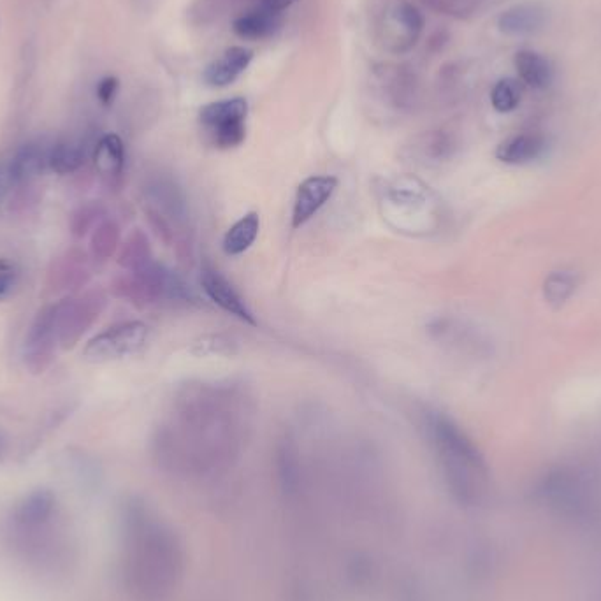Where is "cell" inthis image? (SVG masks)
<instances>
[{
	"mask_svg": "<svg viewBox=\"0 0 601 601\" xmlns=\"http://www.w3.org/2000/svg\"><path fill=\"white\" fill-rule=\"evenodd\" d=\"M254 399L234 382H187L171 420L159 428L155 456L171 473L204 477L229 468L247 443Z\"/></svg>",
	"mask_w": 601,
	"mask_h": 601,
	"instance_id": "6da1fadb",
	"label": "cell"
},
{
	"mask_svg": "<svg viewBox=\"0 0 601 601\" xmlns=\"http://www.w3.org/2000/svg\"><path fill=\"white\" fill-rule=\"evenodd\" d=\"M187 552L169 522L141 500L122 517V580L132 601H167L182 584Z\"/></svg>",
	"mask_w": 601,
	"mask_h": 601,
	"instance_id": "7a4b0ae2",
	"label": "cell"
},
{
	"mask_svg": "<svg viewBox=\"0 0 601 601\" xmlns=\"http://www.w3.org/2000/svg\"><path fill=\"white\" fill-rule=\"evenodd\" d=\"M422 429L454 496L477 500L486 486V466L477 447L449 415L428 408Z\"/></svg>",
	"mask_w": 601,
	"mask_h": 601,
	"instance_id": "3957f363",
	"label": "cell"
},
{
	"mask_svg": "<svg viewBox=\"0 0 601 601\" xmlns=\"http://www.w3.org/2000/svg\"><path fill=\"white\" fill-rule=\"evenodd\" d=\"M378 208L396 232L424 236L440 225V199L415 176L385 180L377 189Z\"/></svg>",
	"mask_w": 601,
	"mask_h": 601,
	"instance_id": "277c9868",
	"label": "cell"
},
{
	"mask_svg": "<svg viewBox=\"0 0 601 601\" xmlns=\"http://www.w3.org/2000/svg\"><path fill=\"white\" fill-rule=\"evenodd\" d=\"M146 213L153 229L169 247L187 257L192 255L194 225L190 213L189 197L182 185L171 176H153L143 185Z\"/></svg>",
	"mask_w": 601,
	"mask_h": 601,
	"instance_id": "5b68a950",
	"label": "cell"
},
{
	"mask_svg": "<svg viewBox=\"0 0 601 601\" xmlns=\"http://www.w3.org/2000/svg\"><path fill=\"white\" fill-rule=\"evenodd\" d=\"M116 292L136 305L199 303V297L189 283L185 282V278L155 259L143 268L129 271V275L120 278L116 283Z\"/></svg>",
	"mask_w": 601,
	"mask_h": 601,
	"instance_id": "8992f818",
	"label": "cell"
},
{
	"mask_svg": "<svg viewBox=\"0 0 601 601\" xmlns=\"http://www.w3.org/2000/svg\"><path fill=\"white\" fill-rule=\"evenodd\" d=\"M248 102L243 97L210 102L199 111V124L218 150L238 148L247 138Z\"/></svg>",
	"mask_w": 601,
	"mask_h": 601,
	"instance_id": "52a82bcc",
	"label": "cell"
},
{
	"mask_svg": "<svg viewBox=\"0 0 601 601\" xmlns=\"http://www.w3.org/2000/svg\"><path fill=\"white\" fill-rule=\"evenodd\" d=\"M150 327L141 320H127L94 336L83 350V357L90 363H111L136 355L146 347Z\"/></svg>",
	"mask_w": 601,
	"mask_h": 601,
	"instance_id": "ba28073f",
	"label": "cell"
},
{
	"mask_svg": "<svg viewBox=\"0 0 601 601\" xmlns=\"http://www.w3.org/2000/svg\"><path fill=\"white\" fill-rule=\"evenodd\" d=\"M58 315L60 306H46L39 312L32 326H30L25 345H23V359L25 366L32 373H44L50 368L55 352H57L58 341Z\"/></svg>",
	"mask_w": 601,
	"mask_h": 601,
	"instance_id": "9c48e42d",
	"label": "cell"
},
{
	"mask_svg": "<svg viewBox=\"0 0 601 601\" xmlns=\"http://www.w3.org/2000/svg\"><path fill=\"white\" fill-rule=\"evenodd\" d=\"M58 341L62 348H71L87 333L88 327L94 324L102 312L104 299L97 294L81 297V299H64L58 303Z\"/></svg>",
	"mask_w": 601,
	"mask_h": 601,
	"instance_id": "30bf717a",
	"label": "cell"
},
{
	"mask_svg": "<svg viewBox=\"0 0 601 601\" xmlns=\"http://www.w3.org/2000/svg\"><path fill=\"white\" fill-rule=\"evenodd\" d=\"M199 283L206 297L222 312L229 313L234 319L241 320L248 326H257L254 312L250 310L247 301L215 266H211L210 262H204L201 266Z\"/></svg>",
	"mask_w": 601,
	"mask_h": 601,
	"instance_id": "8fae6325",
	"label": "cell"
},
{
	"mask_svg": "<svg viewBox=\"0 0 601 601\" xmlns=\"http://www.w3.org/2000/svg\"><path fill=\"white\" fill-rule=\"evenodd\" d=\"M338 189V178L334 176H310L301 183L296 190L294 206H292V229H301L308 224L324 206H326L334 192Z\"/></svg>",
	"mask_w": 601,
	"mask_h": 601,
	"instance_id": "7c38bea8",
	"label": "cell"
},
{
	"mask_svg": "<svg viewBox=\"0 0 601 601\" xmlns=\"http://www.w3.org/2000/svg\"><path fill=\"white\" fill-rule=\"evenodd\" d=\"M252 58H254V51L243 46H232L224 51L222 57L213 60L210 66L204 69V83L211 88L229 87L247 71Z\"/></svg>",
	"mask_w": 601,
	"mask_h": 601,
	"instance_id": "4fadbf2b",
	"label": "cell"
},
{
	"mask_svg": "<svg viewBox=\"0 0 601 601\" xmlns=\"http://www.w3.org/2000/svg\"><path fill=\"white\" fill-rule=\"evenodd\" d=\"M57 508V500L48 489H37L30 493L15 510V526L18 528H39L50 524Z\"/></svg>",
	"mask_w": 601,
	"mask_h": 601,
	"instance_id": "5bb4252c",
	"label": "cell"
},
{
	"mask_svg": "<svg viewBox=\"0 0 601 601\" xmlns=\"http://www.w3.org/2000/svg\"><path fill=\"white\" fill-rule=\"evenodd\" d=\"M283 15L269 13L266 9L255 6L247 11L245 15L238 16L232 22V30L236 36L247 41H262L276 36L278 30L282 29Z\"/></svg>",
	"mask_w": 601,
	"mask_h": 601,
	"instance_id": "9a60e30c",
	"label": "cell"
},
{
	"mask_svg": "<svg viewBox=\"0 0 601 601\" xmlns=\"http://www.w3.org/2000/svg\"><path fill=\"white\" fill-rule=\"evenodd\" d=\"M95 169L102 178L115 182L122 174L125 167L124 141L116 134H106L99 139L94 152Z\"/></svg>",
	"mask_w": 601,
	"mask_h": 601,
	"instance_id": "2e32d148",
	"label": "cell"
},
{
	"mask_svg": "<svg viewBox=\"0 0 601 601\" xmlns=\"http://www.w3.org/2000/svg\"><path fill=\"white\" fill-rule=\"evenodd\" d=\"M48 152L50 148L39 143L22 146L9 167L11 180L15 183H25L37 178L48 167Z\"/></svg>",
	"mask_w": 601,
	"mask_h": 601,
	"instance_id": "e0dca14e",
	"label": "cell"
},
{
	"mask_svg": "<svg viewBox=\"0 0 601 601\" xmlns=\"http://www.w3.org/2000/svg\"><path fill=\"white\" fill-rule=\"evenodd\" d=\"M259 231H261L259 215L255 211L243 215L224 234L222 248H224L225 255L238 257V255L245 254L248 248L254 245L255 239L259 238Z\"/></svg>",
	"mask_w": 601,
	"mask_h": 601,
	"instance_id": "ac0fdd59",
	"label": "cell"
},
{
	"mask_svg": "<svg viewBox=\"0 0 601 601\" xmlns=\"http://www.w3.org/2000/svg\"><path fill=\"white\" fill-rule=\"evenodd\" d=\"M542 152H544V139L540 136L517 134V136L505 139L498 146L496 157L505 164H526V162L535 160Z\"/></svg>",
	"mask_w": 601,
	"mask_h": 601,
	"instance_id": "d6986e66",
	"label": "cell"
},
{
	"mask_svg": "<svg viewBox=\"0 0 601 601\" xmlns=\"http://www.w3.org/2000/svg\"><path fill=\"white\" fill-rule=\"evenodd\" d=\"M515 67L521 80L529 87L545 88L551 85V64L535 51H519L515 57Z\"/></svg>",
	"mask_w": 601,
	"mask_h": 601,
	"instance_id": "ffe728a7",
	"label": "cell"
},
{
	"mask_svg": "<svg viewBox=\"0 0 601 601\" xmlns=\"http://www.w3.org/2000/svg\"><path fill=\"white\" fill-rule=\"evenodd\" d=\"M544 23V11L538 6H517V8L508 9L505 15L500 18V29L505 34H529L533 30L540 29Z\"/></svg>",
	"mask_w": 601,
	"mask_h": 601,
	"instance_id": "44dd1931",
	"label": "cell"
},
{
	"mask_svg": "<svg viewBox=\"0 0 601 601\" xmlns=\"http://www.w3.org/2000/svg\"><path fill=\"white\" fill-rule=\"evenodd\" d=\"M85 150L74 143H58L48 152V169L57 174L76 173L85 164Z\"/></svg>",
	"mask_w": 601,
	"mask_h": 601,
	"instance_id": "7402d4cb",
	"label": "cell"
},
{
	"mask_svg": "<svg viewBox=\"0 0 601 601\" xmlns=\"http://www.w3.org/2000/svg\"><path fill=\"white\" fill-rule=\"evenodd\" d=\"M150 261H153V255L148 238L141 231L132 232L120 252V266L127 271H136Z\"/></svg>",
	"mask_w": 601,
	"mask_h": 601,
	"instance_id": "603a6c76",
	"label": "cell"
},
{
	"mask_svg": "<svg viewBox=\"0 0 601 601\" xmlns=\"http://www.w3.org/2000/svg\"><path fill=\"white\" fill-rule=\"evenodd\" d=\"M118 245H120V227L115 220L108 218V220L99 222L92 234V243H90L95 259L106 261L115 254Z\"/></svg>",
	"mask_w": 601,
	"mask_h": 601,
	"instance_id": "cb8c5ba5",
	"label": "cell"
},
{
	"mask_svg": "<svg viewBox=\"0 0 601 601\" xmlns=\"http://www.w3.org/2000/svg\"><path fill=\"white\" fill-rule=\"evenodd\" d=\"M190 352L197 357H231L238 354V343L225 334H204L192 341Z\"/></svg>",
	"mask_w": 601,
	"mask_h": 601,
	"instance_id": "d4e9b609",
	"label": "cell"
},
{
	"mask_svg": "<svg viewBox=\"0 0 601 601\" xmlns=\"http://www.w3.org/2000/svg\"><path fill=\"white\" fill-rule=\"evenodd\" d=\"M521 95L522 90L517 81L501 80L496 83V87L491 92V102H493L496 111L510 113V111H514L519 106Z\"/></svg>",
	"mask_w": 601,
	"mask_h": 601,
	"instance_id": "484cf974",
	"label": "cell"
},
{
	"mask_svg": "<svg viewBox=\"0 0 601 601\" xmlns=\"http://www.w3.org/2000/svg\"><path fill=\"white\" fill-rule=\"evenodd\" d=\"M575 285H577L575 276L570 275V273H565V271L552 273L545 282V297L549 299V303H552V305H561L575 290Z\"/></svg>",
	"mask_w": 601,
	"mask_h": 601,
	"instance_id": "4316f807",
	"label": "cell"
},
{
	"mask_svg": "<svg viewBox=\"0 0 601 601\" xmlns=\"http://www.w3.org/2000/svg\"><path fill=\"white\" fill-rule=\"evenodd\" d=\"M394 16H396L399 25L405 29L408 41L415 43L417 37L420 36V32H422V27H424V20H422L417 8H413L412 4H408V2H403V4H399Z\"/></svg>",
	"mask_w": 601,
	"mask_h": 601,
	"instance_id": "83f0119b",
	"label": "cell"
},
{
	"mask_svg": "<svg viewBox=\"0 0 601 601\" xmlns=\"http://www.w3.org/2000/svg\"><path fill=\"white\" fill-rule=\"evenodd\" d=\"M101 208L95 204L81 206L80 210L73 215V232L76 236H83L85 232L95 224L97 217L101 215Z\"/></svg>",
	"mask_w": 601,
	"mask_h": 601,
	"instance_id": "f1b7e54d",
	"label": "cell"
},
{
	"mask_svg": "<svg viewBox=\"0 0 601 601\" xmlns=\"http://www.w3.org/2000/svg\"><path fill=\"white\" fill-rule=\"evenodd\" d=\"M18 275H16L13 264L8 261H0V299L8 297L15 290Z\"/></svg>",
	"mask_w": 601,
	"mask_h": 601,
	"instance_id": "f546056e",
	"label": "cell"
},
{
	"mask_svg": "<svg viewBox=\"0 0 601 601\" xmlns=\"http://www.w3.org/2000/svg\"><path fill=\"white\" fill-rule=\"evenodd\" d=\"M116 94H118V80L116 78L108 76V78L99 81V85H97V97H99V101L104 106H109L111 102L115 101Z\"/></svg>",
	"mask_w": 601,
	"mask_h": 601,
	"instance_id": "4dcf8cb0",
	"label": "cell"
},
{
	"mask_svg": "<svg viewBox=\"0 0 601 601\" xmlns=\"http://www.w3.org/2000/svg\"><path fill=\"white\" fill-rule=\"evenodd\" d=\"M297 0H259V8L266 9L269 13H275V15H283V11L296 4Z\"/></svg>",
	"mask_w": 601,
	"mask_h": 601,
	"instance_id": "1f68e13d",
	"label": "cell"
},
{
	"mask_svg": "<svg viewBox=\"0 0 601 601\" xmlns=\"http://www.w3.org/2000/svg\"><path fill=\"white\" fill-rule=\"evenodd\" d=\"M2 450H4V443H2V436H0V456H2Z\"/></svg>",
	"mask_w": 601,
	"mask_h": 601,
	"instance_id": "d6a6232c",
	"label": "cell"
}]
</instances>
